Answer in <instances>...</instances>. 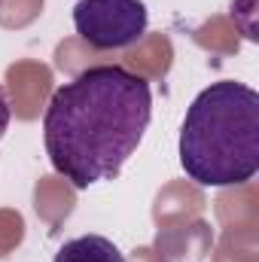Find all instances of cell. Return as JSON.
Instances as JSON below:
<instances>
[{"label":"cell","instance_id":"cell-1","mask_svg":"<svg viewBox=\"0 0 259 262\" xmlns=\"http://www.w3.org/2000/svg\"><path fill=\"white\" fill-rule=\"evenodd\" d=\"M153 119V89L140 73L95 64L58 85L43 113L52 168L73 189L119 177Z\"/></svg>","mask_w":259,"mask_h":262},{"label":"cell","instance_id":"cell-2","mask_svg":"<svg viewBox=\"0 0 259 262\" xmlns=\"http://www.w3.org/2000/svg\"><path fill=\"white\" fill-rule=\"evenodd\" d=\"M180 168L204 189L253 180L259 171V92L220 79L201 89L180 125Z\"/></svg>","mask_w":259,"mask_h":262},{"label":"cell","instance_id":"cell-5","mask_svg":"<svg viewBox=\"0 0 259 262\" xmlns=\"http://www.w3.org/2000/svg\"><path fill=\"white\" fill-rule=\"evenodd\" d=\"M9 119H12V107H9V98H6V89L0 85V140H3V134L9 131Z\"/></svg>","mask_w":259,"mask_h":262},{"label":"cell","instance_id":"cell-4","mask_svg":"<svg viewBox=\"0 0 259 262\" xmlns=\"http://www.w3.org/2000/svg\"><path fill=\"white\" fill-rule=\"evenodd\" d=\"M52 262H125V253L104 235H79L64 241Z\"/></svg>","mask_w":259,"mask_h":262},{"label":"cell","instance_id":"cell-3","mask_svg":"<svg viewBox=\"0 0 259 262\" xmlns=\"http://www.w3.org/2000/svg\"><path fill=\"white\" fill-rule=\"evenodd\" d=\"M73 28L92 49H128L149 28L143 0H76Z\"/></svg>","mask_w":259,"mask_h":262}]
</instances>
